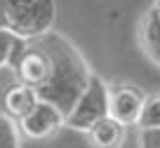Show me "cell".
Wrapping results in <instances>:
<instances>
[{"instance_id":"1","label":"cell","mask_w":160,"mask_h":148,"mask_svg":"<svg viewBox=\"0 0 160 148\" xmlns=\"http://www.w3.org/2000/svg\"><path fill=\"white\" fill-rule=\"evenodd\" d=\"M38 45L50 54L52 73H50V80L35 94H38L40 101L52 104L64 115H68L73 111V106L78 104V99L82 96V92L87 89L94 71L90 68L82 52L59 31H52L50 35L38 40Z\"/></svg>"},{"instance_id":"2","label":"cell","mask_w":160,"mask_h":148,"mask_svg":"<svg viewBox=\"0 0 160 148\" xmlns=\"http://www.w3.org/2000/svg\"><path fill=\"white\" fill-rule=\"evenodd\" d=\"M5 24L24 42H38L54 31L57 0H2Z\"/></svg>"},{"instance_id":"3","label":"cell","mask_w":160,"mask_h":148,"mask_svg":"<svg viewBox=\"0 0 160 148\" xmlns=\"http://www.w3.org/2000/svg\"><path fill=\"white\" fill-rule=\"evenodd\" d=\"M108 115H111V87L99 73H94L87 89L78 99V104L66 115V127L87 134L94 125H99Z\"/></svg>"},{"instance_id":"4","label":"cell","mask_w":160,"mask_h":148,"mask_svg":"<svg viewBox=\"0 0 160 148\" xmlns=\"http://www.w3.org/2000/svg\"><path fill=\"white\" fill-rule=\"evenodd\" d=\"M12 71L17 75V82L38 92L50 80V73H52L50 54L38 42H26L24 49L19 52V57L14 59V64H12Z\"/></svg>"},{"instance_id":"5","label":"cell","mask_w":160,"mask_h":148,"mask_svg":"<svg viewBox=\"0 0 160 148\" xmlns=\"http://www.w3.org/2000/svg\"><path fill=\"white\" fill-rule=\"evenodd\" d=\"M19 127H21V134H26L33 141H47V139L57 136L61 132V127H66V115L52 104L38 101V106L21 120Z\"/></svg>"},{"instance_id":"6","label":"cell","mask_w":160,"mask_h":148,"mask_svg":"<svg viewBox=\"0 0 160 148\" xmlns=\"http://www.w3.org/2000/svg\"><path fill=\"white\" fill-rule=\"evenodd\" d=\"M144 104H146L144 92L139 87H134V85L122 82V85H115L111 89V118H115L125 127L139 125Z\"/></svg>"},{"instance_id":"7","label":"cell","mask_w":160,"mask_h":148,"mask_svg":"<svg viewBox=\"0 0 160 148\" xmlns=\"http://www.w3.org/2000/svg\"><path fill=\"white\" fill-rule=\"evenodd\" d=\"M38 101L40 99H38V94H35V89L26 87V85H21V82L10 85V87L5 89V94H2L5 113L10 115L12 120H17V122H21V120L38 106Z\"/></svg>"},{"instance_id":"8","label":"cell","mask_w":160,"mask_h":148,"mask_svg":"<svg viewBox=\"0 0 160 148\" xmlns=\"http://www.w3.org/2000/svg\"><path fill=\"white\" fill-rule=\"evenodd\" d=\"M125 139H127V127L111 115L87 132V141L92 148H122Z\"/></svg>"},{"instance_id":"9","label":"cell","mask_w":160,"mask_h":148,"mask_svg":"<svg viewBox=\"0 0 160 148\" xmlns=\"http://www.w3.org/2000/svg\"><path fill=\"white\" fill-rule=\"evenodd\" d=\"M139 42L144 54L148 57L153 64L160 66V12L153 5L146 10L139 24Z\"/></svg>"},{"instance_id":"10","label":"cell","mask_w":160,"mask_h":148,"mask_svg":"<svg viewBox=\"0 0 160 148\" xmlns=\"http://www.w3.org/2000/svg\"><path fill=\"white\" fill-rule=\"evenodd\" d=\"M24 45H26L24 40L12 35L10 31H0V68H7V66L12 68V64L24 49Z\"/></svg>"},{"instance_id":"11","label":"cell","mask_w":160,"mask_h":148,"mask_svg":"<svg viewBox=\"0 0 160 148\" xmlns=\"http://www.w3.org/2000/svg\"><path fill=\"white\" fill-rule=\"evenodd\" d=\"M0 148H21V127L7 113H0Z\"/></svg>"},{"instance_id":"12","label":"cell","mask_w":160,"mask_h":148,"mask_svg":"<svg viewBox=\"0 0 160 148\" xmlns=\"http://www.w3.org/2000/svg\"><path fill=\"white\" fill-rule=\"evenodd\" d=\"M139 129H160V92L146 96L144 111L139 118Z\"/></svg>"},{"instance_id":"13","label":"cell","mask_w":160,"mask_h":148,"mask_svg":"<svg viewBox=\"0 0 160 148\" xmlns=\"http://www.w3.org/2000/svg\"><path fill=\"white\" fill-rule=\"evenodd\" d=\"M139 148H160V129H139Z\"/></svg>"},{"instance_id":"14","label":"cell","mask_w":160,"mask_h":148,"mask_svg":"<svg viewBox=\"0 0 160 148\" xmlns=\"http://www.w3.org/2000/svg\"><path fill=\"white\" fill-rule=\"evenodd\" d=\"M0 31H7V24H5V12H2V0H0Z\"/></svg>"},{"instance_id":"15","label":"cell","mask_w":160,"mask_h":148,"mask_svg":"<svg viewBox=\"0 0 160 148\" xmlns=\"http://www.w3.org/2000/svg\"><path fill=\"white\" fill-rule=\"evenodd\" d=\"M153 7H155L158 12H160V0H155V2H153Z\"/></svg>"}]
</instances>
